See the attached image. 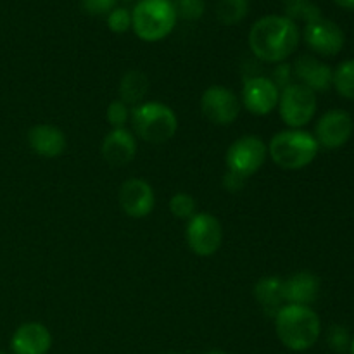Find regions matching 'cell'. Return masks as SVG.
Listing matches in <instances>:
<instances>
[{
    "label": "cell",
    "instance_id": "cell-1",
    "mask_svg": "<svg viewBox=\"0 0 354 354\" xmlns=\"http://www.w3.org/2000/svg\"><path fill=\"white\" fill-rule=\"evenodd\" d=\"M301 33L297 24L286 16H265L252 24L249 47L256 59L268 64H280L299 47Z\"/></svg>",
    "mask_w": 354,
    "mask_h": 354
},
{
    "label": "cell",
    "instance_id": "cell-2",
    "mask_svg": "<svg viewBox=\"0 0 354 354\" xmlns=\"http://www.w3.org/2000/svg\"><path fill=\"white\" fill-rule=\"evenodd\" d=\"M275 332L287 349L303 353L320 339L322 322L311 306L283 304L275 315Z\"/></svg>",
    "mask_w": 354,
    "mask_h": 354
},
{
    "label": "cell",
    "instance_id": "cell-3",
    "mask_svg": "<svg viewBox=\"0 0 354 354\" xmlns=\"http://www.w3.org/2000/svg\"><path fill=\"white\" fill-rule=\"evenodd\" d=\"M320 145L310 131L304 130H283L279 131L270 140L268 156L279 168L297 171L317 159Z\"/></svg>",
    "mask_w": 354,
    "mask_h": 354
},
{
    "label": "cell",
    "instance_id": "cell-4",
    "mask_svg": "<svg viewBox=\"0 0 354 354\" xmlns=\"http://www.w3.org/2000/svg\"><path fill=\"white\" fill-rule=\"evenodd\" d=\"M130 121L135 135L151 144H165L171 140L178 130V118L175 111L156 100L135 106L131 109Z\"/></svg>",
    "mask_w": 354,
    "mask_h": 354
},
{
    "label": "cell",
    "instance_id": "cell-5",
    "mask_svg": "<svg viewBox=\"0 0 354 354\" xmlns=\"http://www.w3.org/2000/svg\"><path fill=\"white\" fill-rule=\"evenodd\" d=\"M176 24L171 0H140L131 12V28L144 41H159L168 37Z\"/></svg>",
    "mask_w": 354,
    "mask_h": 354
},
{
    "label": "cell",
    "instance_id": "cell-6",
    "mask_svg": "<svg viewBox=\"0 0 354 354\" xmlns=\"http://www.w3.org/2000/svg\"><path fill=\"white\" fill-rule=\"evenodd\" d=\"M317 107V93L301 83H290L289 86L280 90L279 113L289 128L303 130V127L313 121Z\"/></svg>",
    "mask_w": 354,
    "mask_h": 354
},
{
    "label": "cell",
    "instance_id": "cell-7",
    "mask_svg": "<svg viewBox=\"0 0 354 354\" xmlns=\"http://www.w3.org/2000/svg\"><path fill=\"white\" fill-rule=\"evenodd\" d=\"M266 158H268V145L256 135H244L232 142L225 156V162L228 171L237 173L248 180L263 168Z\"/></svg>",
    "mask_w": 354,
    "mask_h": 354
},
{
    "label": "cell",
    "instance_id": "cell-8",
    "mask_svg": "<svg viewBox=\"0 0 354 354\" xmlns=\"http://www.w3.org/2000/svg\"><path fill=\"white\" fill-rule=\"evenodd\" d=\"M185 239L189 249L201 258L216 254L223 242V227L220 220L211 213H196L185 228Z\"/></svg>",
    "mask_w": 354,
    "mask_h": 354
},
{
    "label": "cell",
    "instance_id": "cell-9",
    "mask_svg": "<svg viewBox=\"0 0 354 354\" xmlns=\"http://www.w3.org/2000/svg\"><path fill=\"white\" fill-rule=\"evenodd\" d=\"M241 99L227 86L213 85L204 90L201 97V111L204 118L218 127H228L234 123L241 114Z\"/></svg>",
    "mask_w": 354,
    "mask_h": 354
},
{
    "label": "cell",
    "instance_id": "cell-10",
    "mask_svg": "<svg viewBox=\"0 0 354 354\" xmlns=\"http://www.w3.org/2000/svg\"><path fill=\"white\" fill-rule=\"evenodd\" d=\"M354 121L351 114L342 109L327 111L315 124V140L328 151L344 147L353 137Z\"/></svg>",
    "mask_w": 354,
    "mask_h": 354
},
{
    "label": "cell",
    "instance_id": "cell-11",
    "mask_svg": "<svg viewBox=\"0 0 354 354\" xmlns=\"http://www.w3.org/2000/svg\"><path fill=\"white\" fill-rule=\"evenodd\" d=\"M303 37L308 47L315 54L325 55V57L337 55L346 44V35L341 26L325 17H318V19L308 23L304 26Z\"/></svg>",
    "mask_w": 354,
    "mask_h": 354
},
{
    "label": "cell",
    "instance_id": "cell-12",
    "mask_svg": "<svg viewBox=\"0 0 354 354\" xmlns=\"http://www.w3.org/2000/svg\"><path fill=\"white\" fill-rule=\"evenodd\" d=\"M241 104L254 116H266L279 106L280 90L268 76H249L244 82Z\"/></svg>",
    "mask_w": 354,
    "mask_h": 354
},
{
    "label": "cell",
    "instance_id": "cell-13",
    "mask_svg": "<svg viewBox=\"0 0 354 354\" xmlns=\"http://www.w3.org/2000/svg\"><path fill=\"white\" fill-rule=\"evenodd\" d=\"M121 209L135 220L149 216L156 207V194L149 182L142 178H130L123 182L118 194Z\"/></svg>",
    "mask_w": 354,
    "mask_h": 354
},
{
    "label": "cell",
    "instance_id": "cell-14",
    "mask_svg": "<svg viewBox=\"0 0 354 354\" xmlns=\"http://www.w3.org/2000/svg\"><path fill=\"white\" fill-rule=\"evenodd\" d=\"M292 71L297 83L304 85L306 88L313 90L315 93L327 92L332 86L334 69L311 54L299 55L296 59V62L292 64Z\"/></svg>",
    "mask_w": 354,
    "mask_h": 354
},
{
    "label": "cell",
    "instance_id": "cell-15",
    "mask_svg": "<svg viewBox=\"0 0 354 354\" xmlns=\"http://www.w3.org/2000/svg\"><path fill=\"white\" fill-rule=\"evenodd\" d=\"M137 138L127 128H114L104 137L100 154L111 166H127L137 156Z\"/></svg>",
    "mask_w": 354,
    "mask_h": 354
},
{
    "label": "cell",
    "instance_id": "cell-16",
    "mask_svg": "<svg viewBox=\"0 0 354 354\" xmlns=\"http://www.w3.org/2000/svg\"><path fill=\"white\" fill-rule=\"evenodd\" d=\"M10 348L14 354H47L52 348V334L44 324L28 322L14 332Z\"/></svg>",
    "mask_w": 354,
    "mask_h": 354
},
{
    "label": "cell",
    "instance_id": "cell-17",
    "mask_svg": "<svg viewBox=\"0 0 354 354\" xmlns=\"http://www.w3.org/2000/svg\"><path fill=\"white\" fill-rule=\"evenodd\" d=\"M28 145L35 154L41 158L54 159L64 154L68 142L64 131L48 123L35 124L28 131Z\"/></svg>",
    "mask_w": 354,
    "mask_h": 354
},
{
    "label": "cell",
    "instance_id": "cell-18",
    "mask_svg": "<svg viewBox=\"0 0 354 354\" xmlns=\"http://www.w3.org/2000/svg\"><path fill=\"white\" fill-rule=\"evenodd\" d=\"M320 294V279L311 272H297L283 280V297L287 304L311 306Z\"/></svg>",
    "mask_w": 354,
    "mask_h": 354
},
{
    "label": "cell",
    "instance_id": "cell-19",
    "mask_svg": "<svg viewBox=\"0 0 354 354\" xmlns=\"http://www.w3.org/2000/svg\"><path fill=\"white\" fill-rule=\"evenodd\" d=\"M254 299L258 301L259 306L265 310L266 315L275 318L280 308L286 303L283 297V279L280 277H263L254 286Z\"/></svg>",
    "mask_w": 354,
    "mask_h": 354
},
{
    "label": "cell",
    "instance_id": "cell-20",
    "mask_svg": "<svg viewBox=\"0 0 354 354\" xmlns=\"http://www.w3.org/2000/svg\"><path fill=\"white\" fill-rule=\"evenodd\" d=\"M149 92V78L138 69H130L124 73L120 82V100L127 106H138Z\"/></svg>",
    "mask_w": 354,
    "mask_h": 354
},
{
    "label": "cell",
    "instance_id": "cell-21",
    "mask_svg": "<svg viewBox=\"0 0 354 354\" xmlns=\"http://www.w3.org/2000/svg\"><path fill=\"white\" fill-rule=\"evenodd\" d=\"M332 86L341 97L354 100V59H348L335 68Z\"/></svg>",
    "mask_w": 354,
    "mask_h": 354
},
{
    "label": "cell",
    "instance_id": "cell-22",
    "mask_svg": "<svg viewBox=\"0 0 354 354\" xmlns=\"http://www.w3.org/2000/svg\"><path fill=\"white\" fill-rule=\"evenodd\" d=\"M249 0H220L216 6V17L223 24H237L248 16Z\"/></svg>",
    "mask_w": 354,
    "mask_h": 354
},
{
    "label": "cell",
    "instance_id": "cell-23",
    "mask_svg": "<svg viewBox=\"0 0 354 354\" xmlns=\"http://www.w3.org/2000/svg\"><path fill=\"white\" fill-rule=\"evenodd\" d=\"M283 9H286V17L292 19H303L308 23L322 17L320 9L313 0H283Z\"/></svg>",
    "mask_w": 354,
    "mask_h": 354
},
{
    "label": "cell",
    "instance_id": "cell-24",
    "mask_svg": "<svg viewBox=\"0 0 354 354\" xmlns=\"http://www.w3.org/2000/svg\"><path fill=\"white\" fill-rule=\"evenodd\" d=\"M168 206L173 216L178 218V220H187V221L196 214V209H197L196 199H194L190 194H185V192H176L175 196H171Z\"/></svg>",
    "mask_w": 354,
    "mask_h": 354
},
{
    "label": "cell",
    "instance_id": "cell-25",
    "mask_svg": "<svg viewBox=\"0 0 354 354\" xmlns=\"http://www.w3.org/2000/svg\"><path fill=\"white\" fill-rule=\"evenodd\" d=\"M175 10L176 17H182L187 21H197L201 19V16L206 10V3L204 0H176Z\"/></svg>",
    "mask_w": 354,
    "mask_h": 354
},
{
    "label": "cell",
    "instance_id": "cell-26",
    "mask_svg": "<svg viewBox=\"0 0 354 354\" xmlns=\"http://www.w3.org/2000/svg\"><path fill=\"white\" fill-rule=\"evenodd\" d=\"M130 107L127 106V104L123 102V100H113V102L107 106V121H109V124L114 128H124V124L130 121Z\"/></svg>",
    "mask_w": 354,
    "mask_h": 354
},
{
    "label": "cell",
    "instance_id": "cell-27",
    "mask_svg": "<svg viewBox=\"0 0 354 354\" xmlns=\"http://www.w3.org/2000/svg\"><path fill=\"white\" fill-rule=\"evenodd\" d=\"M327 344L330 346L332 351L335 353L348 351L349 344H351V337H349L348 328L342 327V325H332V327L328 328Z\"/></svg>",
    "mask_w": 354,
    "mask_h": 354
},
{
    "label": "cell",
    "instance_id": "cell-28",
    "mask_svg": "<svg viewBox=\"0 0 354 354\" xmlns=\"http://www.w3.org/2000/svg\"><path fill=\"white\" fill-rule=\"evenodd\" d=\"M107 26L114 33H124L131 28V14L130 10L124 7H114L109 14H107Z\"/></svg>",
    "mask_w": 354,
    "mask_h": 354
},
{
    "label": "cell",
    "instance_id": "cell-29",
    "mask_svg": "<svg viewBox=\"0 0 354 354\" xmlns=\"http://www.w3.org/2000/svg\"><path fill=\"white\" fill-rule=\"evenodd\" d=\"M272 80L273 83L277 85V88L279 90H283L286 86H289L290 83H294V71H292V66L287 64V62H280V64H277L275 68H273V73H272Z\"/></svg>",
    "mask_w": 354,
    "mask_h": 354
},
{
    "label": "cell",
    "instance_id": "cell-30",
    "mask_svg": "<svg viewBox=\"0 0 354 354\" xmlns=\"http://www.w3.org/2000/svg\"><path fill=\"white\" fill-rule=\"evenodd\" d=\"M116 6V0H82V7L90 16H104L109 14Z\"/></svg>",
    "mask_w": 354,
    "mask_h": 354
},
{
    "label": "cell",
    "instance_id": "cell-31",
    "mask_svg": "<svg viewBox=\"0 0 354 354\" xmlns=\"http://www.w3.org/2000/svg\"><path fill=\"white\" fill-rule=\"evenodd\" d=\"M245 182H248V180L242 178V176L237 175V173L228 171V169H227V173L223 175V189L230 194L241 192V190L244 189Z\"/></svg>",
    "mask_w": 354,
    "mask_h": 354
},
{
    "label": "cell",
    "instance_id": "cell-32",
    "mask_svg": "<svg viewBox=\"0 0 354 354\" xmlns=\"http://www.w3.org/2000/svg\"><path fill=\"white\" fill-rule=\"evenodd\" d=\"M334 2L342 9H354V0H334Z\"/></svg>",
    "mask_w": 354,
    "mask_h": 354
},
{
    "label": "cell",
    "instance_id": "cell-33",
    "mask_svg": "<svg viewBox=\"0 0 354 354\" xmlns=\"http://www.w3.org/2000/svg\"><path fill=\"white\" fill-rule=\"evenodd\" d=\"M204 354H228V353L221 351V349H211V351H207V353H204Z\"/></svg>",
    "mask_w": 354,
    "mask_h": 354
},
{
    "label": "cell",
    "instance_id": "cell-34",
    "mask_svg": "<svg viewBox=\"0 0 354 354\" xmlns=\"http://www.w3.org/2000/svg\"><path fill=\"white\" fill-rule=\"evenodd\" d=\"M349 353L354 354V335H353V339H351V344H349Z\"/></svg>",
    "mask_w": 354,
    "mask_h": 354
},
{
    "label": "cell",
    "instance_id": "cell-35",
    "mask_svg": "<svg viewBox=\"0 0 354 354\" xmlns=\"http://www.w3.org/2000/svg\"><path fill=\"white\" fill-rule=\"evenodd\" d=\"M166 354H182V353H175V351H173V353H166Z\"/></svg>",
    "mask_w": 354,
    "mask_h": 354
},
{
    "label": "cell",
    "instance_id": "cell-36",
    "mask_svg": "<svg viewBox=\"0 0 354 354\" xmlns=\"http://www.w3.org/2000/svg\"><path fill=\"white\" fill-rule=\"evenodd\" d=\"M0 354H2V353H0Z\"/></svg>",
    "mask_w": 354,
    "mask_h": 354
}]
</instances>
